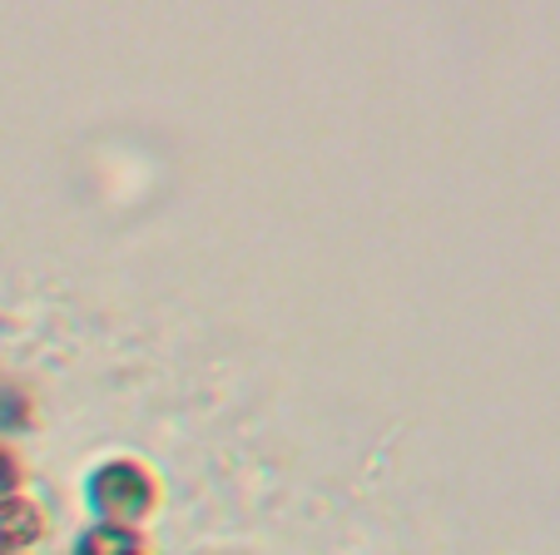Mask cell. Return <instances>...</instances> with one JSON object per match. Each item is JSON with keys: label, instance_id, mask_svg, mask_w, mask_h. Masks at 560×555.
Here are the masks:
<instances>
[{"label": "cell", "instance_id": "obj_1", "mask_svg": "<svg viewBox=\"0 0 560 555\" xmlns=\"http://www.w3.org/2000/svg\"><path fill=\"white\" fill-rule=\"evenodd\" d=\"M90 492H95L100 511L115 516V521H139V516L154 506V482H149V472L135 466V461H109V466H100Z\"/></svg>", "mask_w": 560, "mask_h": 555}, {"label": "cell", "instance_id": "obj_2", "mask_svg": "<svg viewBox=\"0 0 560 555\" xmlns=\"http://www.w3.org/2000/svg\"><path fill=\"white\" fill-rule=\"evenodd\" d=\"M45 531V516L35 511L21 496H0V545L5 551H21V545H35Z\"/></svg>", "mask_w": 560, "mask_h": 555}, {"label": "cell", "instance_id": "obj_3", "mask_svg": "<svg viewBox=\"0 0 560 555\" xmlns=\"http://www.w3.org/2000/svg\"><path fill=\"white\" fill-rule=\"evenodd\" d=\"M129 551H135V535L119 531V525H100L85 541V555H129Z\"/></svg>", "mask_w": 560, "mask_h": 555}, {"label": "cell", "instance_id": "obj_4", "mask_svg": "<svg viewBox=\"0 0 560 555\" xmlns=\"http://www.w3.org/2000/svg\"><path fill=\"white\" fill-rule=\"evenodd\" d=\"M15 482H21V466H15L5 451H0V496H11L15 492Z\"/></svg>", "mask_w": 560, "mask_h": 555}, {"label": "cell", "instance_id": "obj_5", "mask_svg": "<svg viewBox=\"0 0 560 555\" xmlns=\"http://www.w3.org/2000/svg\"><path fill=\"white\" fill-rule=\"evenodd\" d=\"M129 555H139V551H129Z\"/></svg>", "mask_w": 560, "mask_h": 555}]
</instances>
